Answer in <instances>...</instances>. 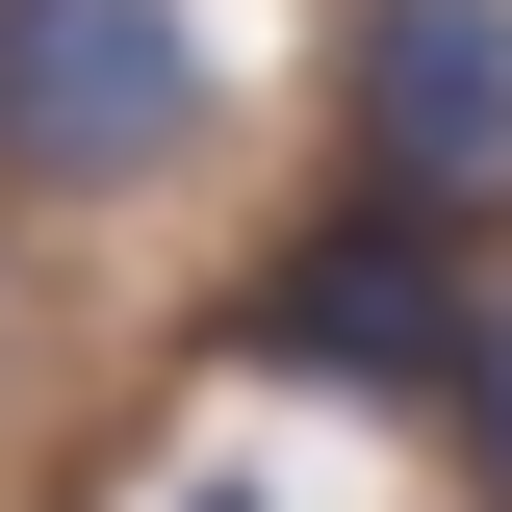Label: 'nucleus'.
Returning <instances> with one entry per match:
<instances>
[{
    "mask_svg": "<svg viewBox=\"0 0 512 512\" xmlns=\"http://www.w3.org/2000/svg\"><path fill=\"white\" fill-rule=\"evenodd\" d=\"M461 308H487V282H461V231H436V205L333 180V231H282V256H256L231 359H256V384H359V410H436Z\"/></svg>",
    "mask_w": 512,
    "mask_h": 512,
    "instance_id": "f257e3e1",
    "label": "nucleus"
},
{
    "mask_svg": "<svg viewBox=\"0 0 512 512\" xmlns=\"http://www.w3.org/2000/svg\"><path fill=\"white\" fill-rule=\"evenodd\" d=\"M205 154V26L180 0H0V180L128 205Z\"/></svg>",
    "mask_w": 512,
    "mask_h": 512,
    "instance_id": "f03ea898",
    "label": "nucleus"
},
{
    "mask_svg": "<svg viewBox=\"0 0 512 512\" xmlns=\"http://www.w3.org/2000/svg\"><path fill=\"white\" fill-rule=\"evenodd\" d=\"M333 103H359V180H384V205L512 231V0H359Z\"/></svg>",
    "mask_w": 512,
    "mask_h": 512,
    "instance_id": "7ed1b4c3",
    "label": "nucleus"
},
{
    "mask_svg": "<svg viewBox=\"0 0 512 512\" xmlns=\"http://www.w3.org/2000/svg\"><path fill=\"white\" fill-rule=\"evenodd\" d=\"M436 436H461V461L512 487V308H461V359H436Z\"/></svg>",
    "mask_w": 512,
    "mask_h": 512,
    "instance_id": "20e7f679",
    "label": "nucleus"
}]
</instances>
